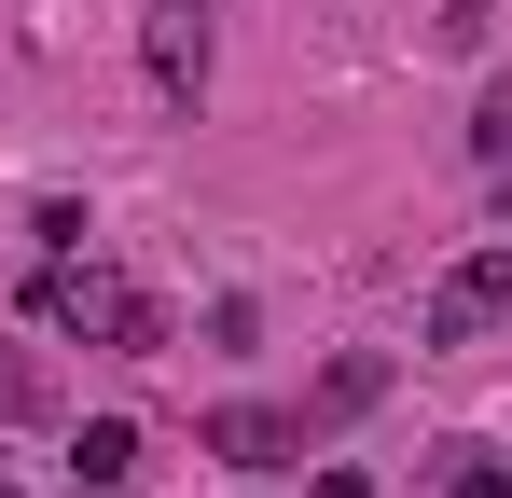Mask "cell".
Masks as SVG:
<instances>
[{"instance_id":"2","label":"cell","mask_w":512,"mask_h":498,"mask_svg":"<svg viewBox=\"0 0 512 498\" xmlns=\"http://www.w3.org/2000/svg\"><path fill=\"white\" fill-rule=\"evenodd\" d=\"M499 319H512V236H499V249H471V263H443V277H429V305H416L429 346H485Z\"/></svg>"},{"instance_id":"8","label":"cell","mask_w":512,"mask_h":498,"mask_svg":"<svg viewBox=\"0 0 512 498\" xmlns=\"http://www.w3.org/2000/svg\"><path fill=\"white\" fill-rule=\"evenodd\" d=\"M471 139H485V153H512V83L485 97V125H471Z\"/></svg>"},{"instance_id":"6","label":"cell","mask_w":512,"mask_h":498,"mask_svg":"<svg viewBox=\"0 0 512 498\" xmlns=\"http://www.w3.org/2000/svg\"><path fill=\"white\" fill-rule=\"evenodd\" d=\"M360 402H388V360H333L319 374V415H360Z\"/></svg>"},{"instance_id":"5","label":"cell","mask_w":512,"mask_h":498,"mask_svg":"<svg viewBox=\"0 0 512 498\" xmlns=\"http://www.w3.org/2000/svg\"><path fill=\"white\" fill-rule=\"evenodd\" d=\"M125 471H139V415H84V429H70V485H125Z\"/></svg>"},{"instance_id":"4","label":"cell","mask_w":512,"mask_h":498,"mask_svg":"<svg viewBox=\"0 0 512 498\" xmlns=\"http://www.w3.org/2000/svg\"><path fill=\"white\" fill-rule=\"evenodd\" d=\"M291 443H305V415H277V402H222L208 415V457H236V471H291Z\"/></svg>"},{"instance_id":"1","label":"cell","mask_w":512,"mask_h":498,"mask_svg":"<svg viewBox=\"0 0 512 498\" xmlns=\"http://www.w3.org/2000/svg\"><path fill=\"white\" fill-rule=\"evenodd\" d=\"M28 319H42V332H84V346H111V360H153V346H167V305H153L139 277L84 263V249H42V277H28Z\"/></svg>"},{"instance_id":"7","label":"cell","mask_w":512,"mask_h":498,"mask_svg":"<svg viewBox=\"0 0 512 498\" xmlns=\"http://www.w3.org/2000/svg\"><path fill=\"white\" fill-rule=\"evenodd\" d=\"M443 498H512V457H485V443H457V471H443Z\"/></svg>"},{"instance_id":"9","label":"cell","mask_w":512,"mask_h":498,"mask_svg":"<svg viewBox=\"0 0 512 498\" xmlns=\"http://www.w3.org/2000/svg\"><path fill=\"white\" fill-rule=\"evenodd\" d=\"M319 498H374V471H319Z\"/></svg>"},{"instance_id":"3","label":"cell","mask_w":512,"mask_h":498,"mask_svg":"<svg viewBox=\"0 0 512 498\" xmlns=\"http://www.w3.org/2000/svg\"><path fill=\"white\" fill-rule=\"evenodd\" d=\"M139 56H153V97L194 111V97H208V0H153V14H139Z\"/></svg>"},{"instance_id":"10","label":"cell","mask_w":512,"mask_h":498,"mask_svg":"<svg viewBox=\"0 0 512 498\" xmlns=\"http://www.w3.org/2000/svg\"><path fill=\"white\" fill-rule=\"evenodd\" d=\"M0 498H14V485H0Z\"/></svg>"}]
</instances>
